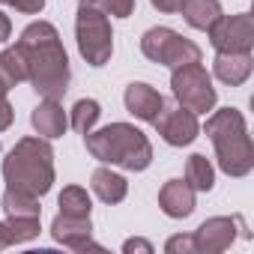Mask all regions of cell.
<instances>
[{
    "instance_id": "1",
    "label": "cell",
    "mask_w": 254,
    "mask_h": 254,
    "mask_svg": "<svg viewBox=\"0 0 254 254\" xmlns=\"http://www.w3.org/2000/svg\"><path fill=\"white\" fill-rule=\"evenodd\" d=\"M15 48L27 63V81L42 99H63L69 90V54L51 21H33L21 30Z\"/></svg>"
},
{
    "instance_id": "2",
    "label": "cell",
    "mask_w": 254,
    "mask_h": 254,
    "mask_svg": "<svg viewBox=\"0 0 254 254\" xmlns=\"http://www.w3.org/2000/svg\"><path fill=\"white\" fill-rule=\"evenodd\" d=\"M203 129L215 147L218 168L233 180L248 177L254 168V147L248 138V126H245L242 111H236V108H218L215 111L212 108Z\"/></svg>"
},
{
    "instance_id": "3",
    "label": "cell",
    "mask_w": 254,
    "mask_h": 254,
    "mask_svg": "<svg viewBox=\"0 0 254 254\" xmlns=\"http://www.w3.org/2000/svg\"><path fill=\"white\" fill-rule=\"evenodd\" d=\"M84 144L87 153L102 165H120L123 171H135V174L153 165V144L132 123H111L99 132H87Z\"/></svg>"
},
{
    "instance_id": "4",
    "label": "cell",
    "mask_w": 254,
    "mask_h": 254,
    "mask_svg": "<svg viewBox=\"0 0 254 254\" xmlns=\"http://www.w3.org/2000/svg\"><path fill=\"white\" fill-rule=\"evenodd\" d=\"M6 189H21L36 197L48 194L54 186V150L45 138L27 135L21 138L3 159Z\"/></svg>"
},
{
    "instance_id": "5",
    "label": "cell",
    "mask_w": 254,
    "mask_h": 254,
    "mask_svg": "<svg viewBox=\"0 0 254 254\" xmlns=\"http://www.w3.org/2000/svg\"><path fill=\"white\" fill-rule=\"evenodd\" d=\"M75 42L81 57L90 66H105L114 54V30L108 21V12L93 6V3H81L78 15H75Z\"/></svg>"
},
{
    "instance_id": "6",
    "label": "cell",
    "mask_w": 254,
    "mask_h": 254,
    "mask_svg": "<svg viewBox=\"0 0 254 254\" xmlns=\"http://www.w3.org/2000/svg\"><path fill=\"white\" fill-rule=\"evenodd\" d=\"M141 54L150 63H159V66H168V69L200 63V45H194L191 39L180 36L171 27H150L141 36Z\"/></svg>"
},
{
    "instance_id": "7",
    "label": "cell",
    "mask_w": 254,
    "mask_h": 254,
    "mask_svg": "<svg viewBox=\"0 0 254 254\" xmlns=\"http://www.w3.org/2000/svg\"><path fill=\"white\" fill-rule=\"evenodd\" d=\"M171 90H174L177 105L189 108L191 114H209L218 102V93L212 87V75L200 63L171 69Z\"/></svg>"
},
{
    "instance_id": "8",
    "label": "cell",
    "mask_w": 254,
    "mask_h": 254,
    "mask_svg": "<svg viewBox=\"0 0 254 254\" xmlns=\"http://www.w3.org/2000/svg\"><path fill=\"white\" fill-rule=\"evenodd\" d=\"M215 51H251L254 45V18L248 12L218 15V21L206 30Z\"/></svg>"
},
{
    "instance_id": "9",
    "label": "cell",
    "mask_w": 254,
    "mask_h": 254,
    "mask_svg": "<svg viewBox=\"0 0 254 254\" xmlns=\"http://www.w3.org/2000/svg\"><path fill=\"white\" fill-rule=\"evenodd\" d=\"M153 126H156V132L162 135V141L171 144V147H189L200 135L197 114H191L183 105H165L159 111V117L153 120Z\"/></svg>"
},
{
    "instance_id": "10",
    "label": "cell",
    "mask_w": 254,
    "mask_h": 254,
    "mask_svg": "<svg viewBox=\"0 0 254 254\" xmlns=\"http://www.w3.org/2000/svg\"><path fill=\"white\" fill-rule=\"evenodd\" d=\"M236 221L239 218H227V215H212L206 218L194 233V254H221L233 245L236 239Z\"/></svg>"
},
{
    "instance_id": "11",
    "label": "cell",
    "mask_w": 254,
    "mask_h": 254,
    "mask_svg": "<svg viewBox=\"0 0 254 254\" xmlns=\"http://www.w3.org/2000/svg\"><path fill=\"white\" fill-rule=\"evenodd\" d=\"M123 102H126V111L132 117H138V120H144V123H153L159 117V111L165 108V96L156 87L144 84V81H132L126 87Z\"/></svg>"
},
{
    "instance_id": "12",
    "label": "cell",
    "mask_w": 254,
    "mask_h": 254,
    "mask_svg": "<svg viewBox=\"0 0 254 254\" xmlns=\"http://www.w3.org/2000/svg\"><path fill=\"white\" fill-rule=\"evenodd\" d=\"M30 123H33V129L39 138L45 141H54V138H63L66 129H69V117L63 111V105L57 99H42L33 114H30Z\"/></svg>"
},
{
    "instance_id": "13",
    "label": "cell",
    "mask_w": 254,
    "mask_h": 254,
    "mask_svg": "<svg viewBox=\"0 0 254 254\" xmlns=\"http://www.w3.org/2000/svg\"><path fill=\"white\" fill-rule=\"evenodd\" d=\"M251 51H215V60H212V72L221 84H230V87H242L248 78H251Z\"/></svg>"
},
{
    "instance_id": "14",
    "label": "cell",
    "mask_w": 254,
    "mask_h": 254,
    "mask_svg": "<svg viewBox=\"0 0 254 254\" xmlns=\"http://www.w3.org/2000/svg\"><path fill=\"white\" fill-rule=\"evenodd\" d=\"M194 189L186 180H168L159 191V206L168 218H189L194 212Z\"/></svg>"
},
{
    "instance_id": "15",
    "label": "cell",
    "mask_w": 254,
    "mask_h": 254,
    "mask_svg": "<svg viewBox=\"0 0 254 254\" xmlns=\"http://www.w3.org/2000/svg\"><path fill=\"white\" fill-rule=\"evenodd\" d=\"M51 236H54V242H60V245H66L72 251H84L87 242L93 239V224H90V218L60 212L51 221Z\"/></svg>"
},
{
    "instance_id": "16",
    "label": "cell",
    "mask_w": 254,
    "mask_h": 254,
    "mask_svg": "<svg viewBox=\"0 0 254 254\" xmlns=\"http://www.w3.org/2000/svg\"><path fill=\"white\" fill-rule=\"evenodd\" d=\"M90 189H93V194H96L102 203H108V206L123 203L126 194H129V183H126V177L117 174V171H111V168H96L93 177H90Z\"/></svg>"
},
{
    "instance_id": "17",
    "label": "cell",
    "mask_w": 254,
    "mask_h": 254,
    "mask_svg": "<svg viewBox=\"0 0 254 254\" xmlns=\"http://www.w3.org/2000/svg\"><path fill=\"white\" fill-rule=\"evenodd\" d=\"M180 12H183V18H186L189 27L209 30L218 21V15H221V3H218V0H183Z\"/></svg>"
},
{
    "instance_id": "18",
    "label": "cell",
    "mask_w": 254,
    "mask_h": 254,
    "mask_svg": "<svg viewBox=\"0 0 254 254\" xmlns=\"http://www.w3.org/2000/svg\"><path fill=\"white\" fill-rule=\"evenodd\" d=\"M186 183L194 191H212V186H215V168L209 165V159L203 153L189 156V162H186Z\"/></svg>"
},
{
    "instance_id": "19",
    "label": "cell",
    "mask_w": 254,
    "mask_h": 254,
    "mask_svg": "<svg viewBox=\"0 0 254 254\" xmlns=\"http://www.w3.org/2000/svg\"><path fill=\"white\" fill-rule=\"evenodd\" d=\"M0 81H3L9 90L18 87L21 81H27V63H24V57H21V51L15 45L0 51Z\"/></svg>"
},
{
    "instance_id": "20",
    "label": "cell",
    "mask_w": 254,
    "mask_h": 254,
    "mask_svg": "<svg viewBox=\"0 0 254 254\" xmlns=\"http://www.w3.org/2000/svg\"><path fill=\"white\" fill-rule=\"evenodd\" d=\"M3 230L9 236V245H21V242L36 239L42 227H39V215H6Z\"/></svg>"
},
{
    "instance_id": "21",
    "label": "cell",
    "mask_w": 254,
    "mask_h": 254,
    "mask_svg": "<svg viewBox=\"0 0 254 254\" xmlns=\"http://www.w3.org/2000/svg\"><path fill=\"white\" fill-rule=\"evenodd\" d=\"M57 203H60V212L78 215V218H90V209H93V200H90L87 189H81V186H66L60 191Z\"/></svg>"
},
{
    "instance_id": "22",
    "label": "cell",
    "mask_w": 254,
    "mask_h": 254,
    "mask_svg": "<svg viewBox=\"0 0 254 254\" xmlns=\"http://www.w3.org/2000/svg\"><path fill=\"white\" fill-rule=\"evenodd\" d=\"M99 117H102V105L96 99H78L75 108H72L69 123H72V129L78 135H87V132H93V126L99 123Z\"/></svg>"
},
{
    "instance_id": "23",
    "label": "cell",
    "mask_w": 254,
    "mask_h": 254,
    "mask_svg": "<svg viewBox=\"0 0 254 254\" xmlns=\"http://www.w3.org/2000/svg\"><path fill=\"white\" fill-rule=\"evenodd\" d=\"M3 209H6V215H39V218H42L39 197L30 194V191H21V189H6V194H3Z\"/></svg>"
},
{
    "instance_id": "24",
    "label": "cell",
    "mask_w": 254,
    "mask_h": 254,
    "mask_svg": "<svg viewBox=\"0 0 254 254\" xmlns=\"http://www.w3.org/2000/svg\"><path fill=\"white\" fill-rule=\"evenodd\" d=\"M102 9L114 18H129L135 12V0H102Z\"/></svg>"
},
{
    "instance_id": "25",
    "label": "cell",
    "mask_w": 254,
    "mask_h": 254,
    "mask_svg": "<svg viewBox=\"0 0 254 254\" xmlns=\"http://www.w3.org/2000/svg\"><path fill=\"white\" fill-rule=\"evenodd\" d=\"M165 251L168 254H194V239L191 236H171L168 242H165Z\"/></svg>"
},
{
    "instance_id": "26",
    "label": "cell",
    "mask_w": 254,
    "mask_h": 254,
    "mask_svg": "<svg viewBox=\"0 0 254 254\" xmlns=\"http://www.w3.org/2000/svg\"><path fill=\"white\" fill-rule=\"evenodd\" d=\"M0 3L15 6V9L24 12V15H39V12L45 9V0H0Z\"/></svg>"
},
{
    "instance_id": "27",
    "label": "cell",
    "mask_w": 254,
    "mask_h": 254,
    "mask_svg": "<svg viewBox=\"0 0 254 254\" xmlns=\"http://www.w3.org/2000/svg\"><path fill=\"white\" fill-rule=\"evenodd\" d=\"M123 251H126V254H135V251H141V254H153V242L135 236V239H126V242H123Z\"/></svg>"
},
{
    "instance_id": "28",
    "label": "cell",
    "mask_w": 254,
    "mask_h": 254,
    "mask_svg": "<svg viewBox=\"0 0 254 254\" xmlns=\"http://www.w3.org/2000/svg\"><path fill=\"white\" fill-rule=\"evenodd\" d=\"M12 120H15V111H12L9 99H6V96H0V132H6L9 126H12Z\"/></svg>"
},
{
    "instance_id": "29",
    "label": "cell",
    "mask_w": 254,
    "mask_h": 254,
    "mask_svg": "<svg viewBox=\"0 0 254 254\" xmlns=\"http://www.w3.org/2000/svg\"><path fill=\"white\" fill-rule=\"evenodd\" d=\"M150 3L159 9V12H180V6H183V0H150Z\"/></svg>"
},
{
    "instance_id": "30",
    "label": "cell",
    "mask_w": 254,
    "mask_h": 254,
    "mask_svg": "<svg viewBox=\"0 0 254 254\" xmlns=\"http://www.w3.org/2000/svg\"><path fill=\"white\" fill-rule=\"evenodd\" d=\"M9 36H12V21H9V15L3 9H0V45H3Z\"/></svg>"
},
{
    "instance_id": "31",
    "label": "cell",
    "mask_w": 254,
    "mask_h": 254,
    "mask_svg": "<svg viewBox=\"0 0 254 254\" xmlns=\"http://www.w3.org/2000/svg\"><path fill=\"white\" fill-rule=\"evenodd\" d=\"M3 248H9V236L3 230V221H0V251H3Z\"/></svg>"
},
{
    "instance_id": "32",
    "label": "cell",
    "mask_w": 254,
    "mask_h": 254,
    "mask_svg": "<svg viewBox=\"0 0 254 254\" xmlns=\"http://www.w3.org/2000/svg\"><path fill=\"white\" fill-rule=\"evenodd\" d=\"M81 3H93V6H99V9H102V0H81Z\"/></svg>"
},
{
    "instance_id": "33",
    "label": "cell",
    "mask_w": 254,
    "mask_h": 254,
    "mask_svg": "<svg viewBox=\"0 0 254 254\" xmlns=\"http://www.w3.org/2000/svg\"><path fill=\"white\" fill-rule=\"evenodd\" d=\"M6 93H9V87H6L3 81H0V96H6Z\"/></svg>"
}]
</instances>
